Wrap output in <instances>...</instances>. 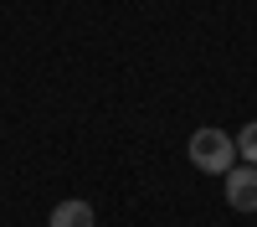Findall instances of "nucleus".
Returning a JSON list of instances; mask_svg holds the SVG:
<instances>
[{
  "label": "nucleus",
  "mask_w": 257,
  "mask_h": 227,
  "mask_svg": "<svg viewBox=\"0 0 257 227\" xmlns=\"http://www.w3.org/2000/svg\"><path fill=\"white\" fill-rule=\"evenodd\" d=\"M221 181H226V206L231 212H257V165H237Z\"/></svg>",
  "instance_id": "obj_2"
},
{
  "label": "nucleus",
  "mask_w": 257,
  "mask_h": 227,
  "mask_svg": "<svg viewBox=\"0 0 257 227\" xmlns=\"http://www.w3.org/2000/svg\"><path fill=\"white\" fill-rule=\"evenodd\" d=\"M47 222H52V227H93L98 217H93V201H77V196H72V201H57Z\"/></svg>",
  "instance_id": "obj_3"
},
{
  "label": "nucleus",
  "mask_w": 257,
  "mask_h": 227,
  "mask_svg": "<svg viewBox=\"0 0 257 227\" xmlns=\"http://www.w3.org/2000/svg\"><path fill=\"white\" fill-rule=\"evenodd\" d=\"M231 139H237V160H247V165H257V119L247 124L242 134H231Z\"/></svg>",
  "instance_id": "obj_4"
},
{
  "label": "nucleus",
  "mask_w": 257,
  "mask_h": 227,
  "mask_svg": "<svg viewBox=\"0 0 257 227\" xmlns=\"http://www.w3.org/2000/svg\"><path fill=\"white\" fill-rule=\"evenodd\" d=\"M190 165L206 171V176L237 171V139H231L226 129H196L190 134Z\"/></svg>",
  "instance_id": "obj_1"
}]
</instances>
